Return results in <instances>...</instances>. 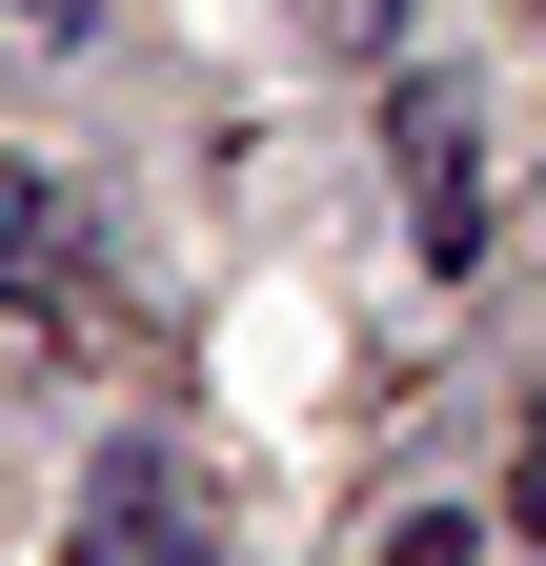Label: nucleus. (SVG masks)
<instances>
[{"label":"nucleus","mask_w":546,"mask_h":566,"mask_svg":"<svg viewBox=\"0 0 546 566\" xmlns=\"http://www.w3.org/2000/svg\"><path fill=\"white\" fill-rule=\"evenodd\" d=\"M82 566H223V506H202V465L162 446V424L82 465Z\"/></svg>","instance_id":"nucleus-3"},{"label":"nucleus","mask_w":546,"mask_h":566,"mask_svg":"<svg viewBox=\"0 0 546 566\" xmlns=\"http://www.w3.org/2000/svg\"><path fill=\"white\" fill-rule=\"evenodd\" d=\"M0 304H21L41 344H102V324H122V283H102V223H82V182H41V163H0Z\"/></svg>","instance_id":"nucleus-1"},{"label":"nucleus","mask_w":546,"mask_h":566,"mask_svg":"<svg viewBox=\"0 0 546 566\" xmlns=\"http://www.w3.org/2000/svg\"><path fill=\"white\" fill-rule=\"evenodd\" d=\"M21 21H41V41H61V21H82V0H21Z\"/></svg>","instance_id":"nucleus-5"},{"label":"nucleus","mask_w":546,"mask_h":566,"mask_svg":"<svg viewBox=\"0 0 546 566\" xmlns=\"http://www.w3.org/2000/svg\"><path fill=\"white\" fill-rule=\"evenodd\" d=\"M385 163H405V243L465 283V263H486V102H465V82H405L385 102Z\"/></svg>","instance_id":"nucleus-2"},{"label":"nucleus","mask_w":546,"mask_h":566,"mask_svg":"<svg viewBox=\"0 0 546 566\" xmlns=\"http://www.w3.org/2000/svg\"><path fill=\"white\" fill-rule=\"evenodd\" d=\"M526 506H546V485H526Z\"/></svg>","instance_id":"nucleus-6"},{"label":"nucleus","mask_w":546,"mask_h":566,"mask_svg":"<svg viewBox=\"0 0 546 566\" xmlns=\"http://www.w3.org/2000/svg\"><path fill=\"white\" fill-rule=\"evenodd\" d=\"M385 566H486V526H465V506H405V526H385Z\"/></svg>","instance_id":"nucleus-4"}]
</instances>
